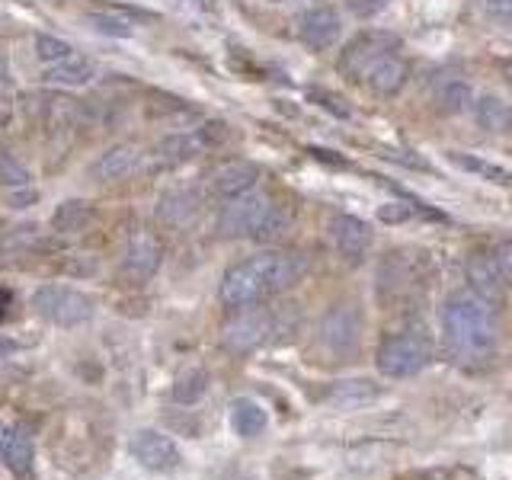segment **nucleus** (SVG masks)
Wrapping results in <instances>:
<instances>
[{
  "label": "nucleus",
  "mask_w": 512,
  "mask_h": 480,
  "mask_svg": "<svg viewBox=\"0 0 512 480\" xmlns=\"http://www.w3.org/2000/svg\"><path fill=\"white\" fill-rule=\"evenodd\" d=\"M308 256L295 253V250H266L247 256V260L234 263L228 272H224L218 295L221 301L234 311H244L260 304L272 295L285 292V288L298 285L304 276H308Z\"/></svg>",
  "instance_id": "obj_1"
},
{
  "label": "nucleus",
  "mask_w": 512,
  "mask_h": 480,
  "mask_svg": "<svg viewBox=\"0 0 512 480\" xmlns=\"http://www.w3.org/2000/svg\"><path fill=\"white\" fill-rule=\"evenodd\" d=\"M442 343L461 368H480L496 352L493 304L474 288H458L442 304Z\"/></svg>",
  "instance_id": "obj_2"
},
{
  "label": "nucleus",
  "mask_w": 512,
  "mask_h": 480,
  "mask_svg": "<svg viewBox=\"0 0 512 480\" xmlns=\"http://www.w3.org/2000/svg\"><path fill=\"white\" fill-rule=\"evenodd\" d=\"M432 359V343L420 330H400L394 336H384L378 346V372L388 378H413L420 375Z\"/></svg>",
  "instance_id": "obj_3"
},
{
  "label": "nucleus",
  "mask_w": 512,
  "mask_h": 480,
  "mask_svg": "<svg viewBox=\"0 0 512 480\" xmlns=\"http://www.w3.org/2000/svg\"><path fill=\"white\" fill-rule=\"evenodd\" d=\"M394 52H400V39L391 36V32H378V29L359 32L356 39L343 45L340 71L346 80H352V84H365L368 74H372L384 58H391Z\"/></svg>",
  "instance_id": "obj_4"
},
{
  "label": "nucleus",
  "mask_w": 512,
  "mask_h": 480,
  "mask_svg": "<svg viewBox=\"0 0 512 480\" xmlns=\"http://www.w3.org/2000/svg\"><path fill=\"white\" fill-rule=\"evenodd\" d=\"M32 308L58 327H80L93 317V298L68 285H39L32 295Z\"/></svg>",
  "instance_id": "obj_5"
},
{
  "label": "nucleus",
  "mask_w": 512,
  "mask_h": 480,
  "mask_svg": "<svg viewBox=\"0 0 512 480\" xmlns=\"http://www.w3.org/2000/svg\"><path fill=\"white\" fill-rule=\"evenodd\" d=\"M359 336H362V317L356 311V304H333L317 327V340L333 359L352 356L359 349Z\"/></svg>",
  "instance_id": "obj_6"
},
{
  "label": "nucleus",
  "mask_w": 512,
  "mask_h": 480,
  "mask_svg": "<svg viewBox=\"0 0 512 480\" xmlns=\"http://www.w3.org/2000/svg\"><path fill=\"white\" fill-rule=\"evenodd\" d=\"M228 138V128L221 122H208L202 128H192V132H176V135H167L164 141L154 148V160L160 167H176V164H186V160L199 157L202 151L215 148Z\"/></svg>",
  "instance_id": "obj_7"
},
{
  "label": "nucleus",
  "mask_w": 512,
  "mask_h": 480,
  "mask_svg": "<svg viewBox=\"0 0 512 480\" xmlns=\"http://www.w3.org/2000/svg\"><path fill=\"white\" fill-rule=\"evenodd\" d=\"M269 196H260V192H244V196L228 199V205L221 208L218 215V234L221 237H256L263 228L266 215L272 212Z\"/></svg>",
  "instance_id": "obj_8"
},
{
  "label": "nucleus",
  "mask_w": 512,
  "mask_h": 480,
  "mask_svg": "<svg viewBox=\"0 0 512 480\" xmlns=\"http://www.w3.org/2000/svg\"><path fill=\"white\" fill-rule=\"evenodd\" d=\"M128 448H132V455L141 468H148L154 474H170L183 464V455H180V448H176V442L157 429H138Z\"/></svg>",
  "instance_id": "obj_9"
},
{
  "label": "nucleus",
  "mask_w": 512,
  "mask_h": 480,
  "mask_svg": "<svg viewBox=\"0 0 512 480\" xmlns=\"http://www.w3.org/2000/svg\"><path fill=\"white\" fill-rule=\"evenodd\" d=\"M340 13L327 4H317V7H308L301 16H298V39L314 48V52H324V48L336 45L340 39Z\"/></svg>",
  "instance_id": "obj_10"
},
{
  "label": "nucleus",
  "mask_w": 512,
  "mask_h": 480,
  "mask_svg": "<svg viewBox=\"0 0 512 480\" xmlns=\"http://www.w3.org/2000/svg\"><path fill=\"white\" fill-rule=\"evenodd\" d=\"M327 234H330L333 250L340 253L343 260H349V263L362 260L368 244H372V228H368V224L362 218H356V215H336L330 221Z\"/></svg>",
  "instance_id": "obj_11"
},
{
  "label": "nucleus",
  "mask_w": 512,
  "mask_h": 480,
  "mask_svg": "<svg viewBox=\"0 0 512 480\" xmlns=\"http://www.w3.org/2000/svg\"><path fill=\"white\" fill-rule=\"evenodd\" d=\"M269 330H272V317L269 314L247 311V314H240L237 320H231V324L224 327L221 343H224V349H231V352H250V349H256L266 340Z\"/></svg>",
  "instance_id": "obj_12"
},
{
  "label": "nucleus",
  "mask_w": 512,
  "mask_h": 480,
  "mask_svg": "<svg viewBox=\"0 0 512 480\" xmlns=\"http://www.w3.org/2000/svg\"><path fill=\"white\" fill-rule=\"evenodd\" d=\"M138 167H141V151L135 144H116V148H109L96 157L87 173L96 183H116V180H125V176H132Z\"/></svg>",
  "instance_id": "obj_13"
},
{
  "label": "nucleus",
  "mask_w": 512,
  "mask_h": 480,
  "mask_svg": "<svg viewBox=\"0 0 512 480\" xmlns=\"http://www.w3.org/2000/svg\"><path fill=\"white\" fill-rule=\"evenodd\" d=\"M199 212H202V196H199V189H192V186L170 189L157 202V218L170 224V228H189V224L199 218Z\"/></svg>",
  "instance_id": "obj_14"
},
{
  "label": "nucleus",
  "mask_w": 512,
  "mask_h": 480,
  "mask_svg": "<svg viewBox=\"0 0 512 480\" xmlns=\"http://www.w3.org/2000/svg\"><path fill=\"white\" fill-rule=\"evenodd\" d=\"M464 269H468V282H471V288L480 298H487L490 304L500 301L506 279H503L500 266H496V260H493V247L490 250H474L468 256V266H464Z\"/></svg>",
  "instance_id": "obj_15"
},
{
  "label": "nucleus",
  "mask_w": 512,
  "mask_h": 480,
  "mask_svg": "<svg viewBox=\"0 0 512 480\" xmlns=\"http://www.w3.org/2000/svg\"><path fill=\"white\" fill-rule=\"evenodd\" d=\"M157 269H160V244L151 234H135L125 247L122 272L128 279L144 282V279H151Z\"/></svg>",
  "instance_id": "obj_16"
},
{
  "label": "nucleus",
  "mask_w": 512,
  "mask_h": 480,
  "mask_svg": "<svg viewBox=\"0 0 512 480\" xmlns=\"http://www.w3.org/2000/svg\"><path fill=\"white\" fill-rule=\"evenodd\" d=\"M256 180H260V167L247 164V160H237V164H228L212 173V196L218 199H237L244 192H253Z\"/></svg>",
  "instance_id": "obj_17"
},
{
  "label": "nucleus",
  "mask_w": 512,
  "mask_h": 480,
  "mask_svg": "<svg viewBox=\"0 0 512 480\" xmlns=\"http://www.w3.org/2000/svg\"><path fill=\"white\" fill-rule=\"evenodd\" d=\"M407 77H410V64L407 58L394 52L391 58H384L378 68L368 74L365 87L372 90L375 96H384V100H391V96H397L400 90L407 87Z\"/></svg>",
  "instance_id": "obj_18"
},
{
  "label": "nucleus",
  "mask_w": 512,
  "mask_h": 480,
  "mask_svg": "<svg viewBox=\"0 0 512 480\" xmlns=\"http://www.w3.org/2000/svg\"><path fill=\"white\" fill-rule=\"evenodd\" d=\"M93 77H96V64L80 52H71L61 61L45 64V80L48 84H58V87H84Z\"/></svg>",
  "instance_id": "obj_19"
},
{
  "label": "nucleus",
  "mask_w": 512,
  "mask_h": 480,
  "mask_svg": "<svg viewBox=\"0 0 512 480\" xmlns=\"http://www.w3.org/2000/svg\"><path fill=\"white\" fill-rule=\"evenodd\" d=\"M52 231L55 234H80L93 224V205L84 199H64L52 212Z\"/></svg>",
  "instance_id": "obj_20"
},
{
  "label": "nucleus",
  "mask_w": 512,
  "mask_h": 480,
  "mask_svg": "<svg viewBox=\"0 0 512 480\" xmlns=\"http://www.w3.org/2000/svg\"><path fill=\"white\" fill-rule=\"evenodd\" d=\"M7 468L16 474V477H29L32 474V439L23 426H13L7 429V439H4V452H0Z\"/></svg>",
  "instance_id": "obj_21"
},
{
  "label": "nucleus",
  "mask_w": 512,
  "mask_h": 480,
  "mask_svg": "<svg viewBox=\"0 0 512 480\" xmlns=\"http://www.w3.org/2000/svg\"><path fill=\"white\" fill-rule=\"evenodd\" d=\"M445 157L468 176H477V180L496 183V186H512V173L506 167H500V164H493V160H484L477 154H464V151H448Z\"/></svg>",
  "instance_id": "obj_22"
},
{
  "label": "nucleus",
  "mask_w": 512,
  "mask_h": 480,
  "mask_svg": "<svg viewBox=\"0 0 512 480\" xmlns=\"http://www.w3.org/2000/svg\"><path fill=\"white\" fill-rule=\"evenodd\" d=\"M474 122L490 135H506L512 132V109L500 96H480L474 103Z\"/></svg>",
  "instance_id": "obj_23"
},
{
  "label": "nucleus",
  "mask_w": 512,
  "mask_h": 480,
  "mask_svg": "<svg viewBox=\"0 0 512 480\" xmlns=\"http://www.w3.org/2000/svg\"><path fill=\"white\" fill-rule=\"evenodd\" d=\"M266 410L263 404H256L250 397H237L231 404V429L244 439H256L266 429Z\"/></svg>",
  "instance_id": "obj_24"
},
{
  "label": "nucleus",
  "mask_w": 512,
  "mask_h": 480,
  "mask_svg": "<svg viewBox=\"0 0 512 480\" xmlns=\"http://www.w3.org/2000/svg\"><path fill=\"white\" fill-rule=\"evenodd\" d=\"M87 23L93 32H100V36H109V39H132L135 36L132 16H125L119 10H90Z\"/></svg>",
  "instance_id": "obj_25"
},
{
  "label": "nucleus",
  "mask_w": 512,
  "mask_h": 480,
  "mask_svg": "<svg viewBox=\"0 0 512 480\" xmlns=\"http://www.w3.org/2000/svg\"><path fill=\"white\" fill-rule=\"evenodd\" d=\"M471 103V87L464 84L461 77H448L439 84L436 90V106L442 112H448V116H455V112H464Z\"/></svg>",
  "instance_id": "obj_26"
},
{
  "label": "nucleus",
  "mask_w": 512,
  "mask_h": 480,
  "mask_svg": "<svg viewBox=\"0 0 512 480\" xmlns=\"http://www.w3.org/2000/svg\"><path fill=\"white\" fill-rule=\"evenodd\" d=\"M208 391V372L205 368H186L173 384V400L176 404H196V400Z\"/></svg>",
  "instance_id": "obj_27"
},
{
  "label": "nucleus",
  "mask_w": 512,
  "mask_h": 480,
  "mask_svg": "<svg viewBox=\"0 0 512 480\" xmlns=\"http://www.w3.org/2000/svg\"><path fill=\"white\" fill-rule=\"evenodd\" d=\"M74 48H71V42H64V39H58V36H36V55H39V61L42 64H52V61H61L64 55H71Z\"/></svg>",
  "instance_id": "obj_28"
},
{
  "label": "nucleus",
  "mask_w": 512,
  "mask_h": 480,
  "mask_svg": "<svg viewBox=\"0 0 512 480\" xmlns=\"http://www.w3.org/2000/svg\"><path fill=\"white\" fill-rule=\"evenodd\" d=\"M493 260L500 266L506 285H512V240H500V244L493 247Z\"/></svg>",
  "instance_id": "obj_29"
},
{
  "label": "nucleus",
  "mask_w": 512,
  "mask_h": 480,
  "mask_svg": "<svg viewBox=\"0 0 512 480\" xmlns=\"http://www.w3.org/2000/svg\"><path fill=\"white\" fill-rule=\"evenodd\" d=\"M0 176H7V183H13V186H26L29 183V173L23 167H16L13 157L0 160Z\"/></svg>",
  "instance_id": "obj_30"
},
{
  "label": "nucleus",
  "mask_w": 512,
  "mask_h": 480,
  "mask_svg": "<svg viewBox=\"0 0 512 480\" xmlns=\"http://www.w3.org/2000/svg\"><path fill=\"white\" fill-rule=\"evenodd\" d=\"M346 4H349L352 13H359V16H375V13H381L384 7H388L391 0H346Z\"/></svg>",
  "instance_id": "obj_31"
},
{
  "label": "nucleus",
  "mask_w": 512,
  "mask_h": 480,
  "mask_svg": "<svg viewBox=\"0 0 512 480\" xmlns=\"http://www.w3.org/2000/svg\"><path fill=\"white\" fill-rule=\"evenodd\" d=\"M480 7L496 20H512V0H480Z\"/></svg>",
  "instance_id": "obj_32"
},
{
  "label": "nucleus",
  "mask_w": 512,
  "mask_h": 480,
  "mask_svg": "<svg viewBox=\"0 0 512 480\" xmlns=\"http://www.w3.org/2000/svg\"><path fill=\"white\" fill-rule=\"evenodd\" d=\"M500 74H503V80H506L509 90H512V58H503L500 61Z\"/></svg>",
  "instance_id": "obj_33"
},
{
  "label": "nucleus",
  "mask_w": 512,
  "mask_h": 480,
  "mask_svg": "<svg viewBox=\"0 0 512 480\" xmlns=\"http://www.w3.org/2000/svg\"><path fill=\"white\" fill-rule=\"evenodd\" d=\"M7 74H10V58H7L4 48H0V84L7 80Z\"/></svg>",
  "instance_id": "obj_34"
},
{
  "label": "nucleus",
  "mask_w": 512,
  "mask_h": 480,
  "mask_svg": "<svg viewBox=\"0 0 512 480\" xmlns=\"http://www.w3.org/2000/svg\"><path fill=\"white\" fill-rule=\"evenodd\" d=\"M4 439H7V429L0 426V452H4Z\"/></svg>",
  "instance_id": "obj_35"
}]
</instances>
